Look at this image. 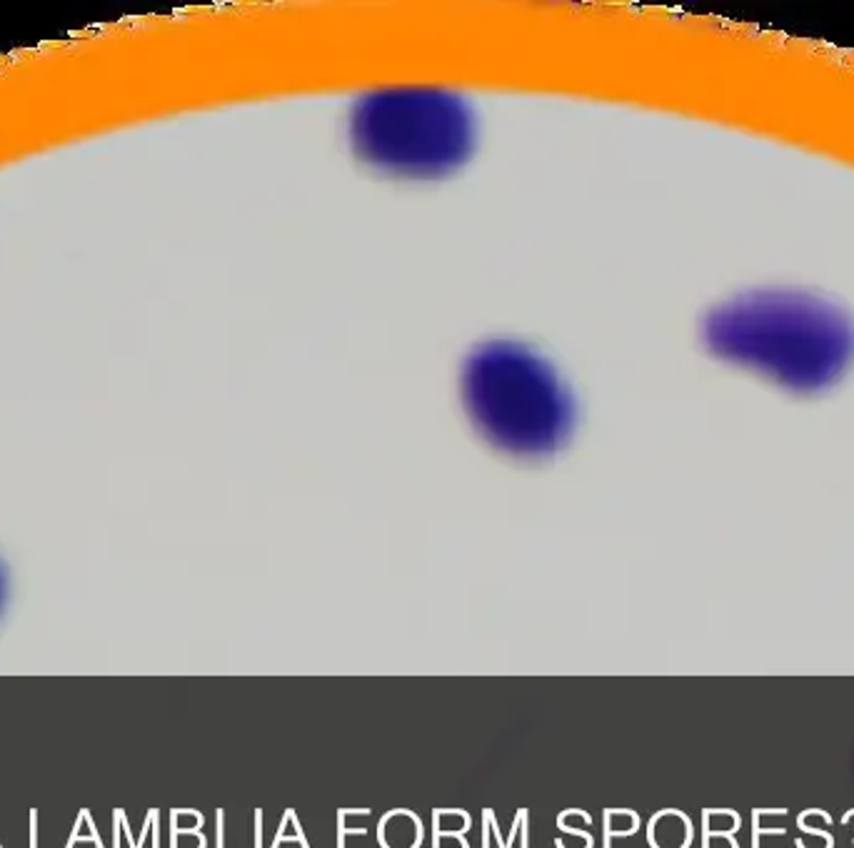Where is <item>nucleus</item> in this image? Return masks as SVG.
Masks as SVG:
<instances>
[{
    "label": "nucleus",
    "instance_id": "nucleus-1",
    "mask_svg": "<svg viewBox=\"0 0 854 848\" xmlns=\"http://www.w3.org/2000/svg\"><path fill=\"white\" fill-rule=\"evenodd\" d=\"M5 599H8V579H5V570H3V564H0V614H3Z\"/></svg>",
    "mask_w": 854,
    "mask_h": 848
}]
</instances>
